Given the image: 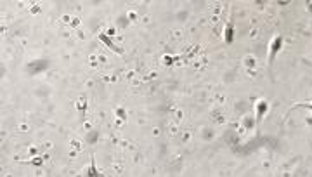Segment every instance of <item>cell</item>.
<instances>
[{
	"instance_id": "cell-1",
	"label": "cell",
	"mask_w": 312,
	"mask_h": 177,
	"mask_svg": "<svg viewBox=\"0 0 312 177\" xmlns=\"http://www.w3.org/2000/svg\"><path fill=\"white\" fill-rule=\"evenodd\" d=\"M281 45H283V38H281V37H276V38H274V42L271 43V57H269V61H272V59L276 57L277 51L281 49Z\"/></svg>"
},
{
	"instance_id": "cell-4",
	"label": "cell",
	"mask_w": 312,
	"mask_h": 177,
	"mask_svg": "<svg viewBox=\"0 0 312 177\" xmlns=\"http://www.w3.org/2000/svg\"><path fill=\"white\" fill-rule=\"evenodd\" d=\"M89 177H97V172H95V167L92 165V174L89 172Z\"/></svg>"
},
{
	"instance_id": "cell-3",
	"label": "cell",
	"mask_w": 312,
	"mask_h": 177,
	"mask_svg": "<svg viewBox=\"0 0 312 177\" xmlns=\"http://www.w3.org/2000/svg\"><path fill=\"white\" fill-rule=\"evenodd\" d=\"M226 42H232V26H227L226 30Z\"/></svg>"
},
{
	"instance_id": "cell-2",
	"label": "cell",
	"mask_w": 312,
	"mask_h": 177,
	"mask_svg": "<svg viewBox=\"0 0 312 177\" xmlns=\"http://www.w3.org/2000/svg\"><path fill=\"white\" fill-rule=\"evenodd\" d=\"M257 108H258L257 120H262V116H264V113L267 111V103H265V101H258V103H257Z\"/></svg>"
}]
</instances>
